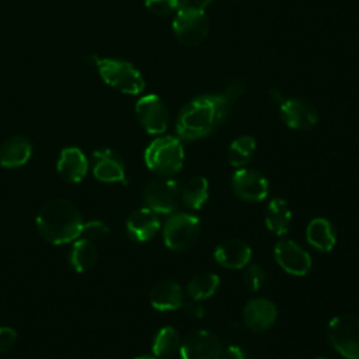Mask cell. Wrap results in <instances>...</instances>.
<instances>
[{
    "label": "cell",
    "instance_id": "obj_13",
    "mask_svg": "<svg viewBox=\"0 0 359 359\" xmlns=\"http://www.w3.org/2000/svg\"><path fill=\"white\" fill-rule=\"evenodd\" d=\"M273 257L279 266L290 275L303 276L311 268L310 254L292 240H280L273 248Z\"/></svg>",
    "mask_w": 359,
    "mask_h": 359
},
{
    "label": "cell",
    "instance_id": "obj_16",
    "mask_svg": "<svg viewBox=\"0 0 359 359\" xmlns=\"http://www.w3.org/2000/svg\"><path fill=\"white\" fill-rule=\"evenodd\" d=\"M251 255H252L251 247L240 238H230L223 241L215 248V252H213L215 259L222 266L229 269L244 268L250 262Z\"/></svg>",
    "mask_w": 359,
    "mask_h": 359
},
{
    "label": "cell",
    "instance_id": "obj_31",
    "mask_svg": "<svg viewBox=\"0 0 359 359\" xmlns=\"http://www.w3.org/2000/svg\"><path fill=\"white\" fill-rule=\"evenodd\" d=\"M17 332L11 327L1 325L0 327V353L8 352L17 342Z\"/></svg>",
    "mask_w": 359,
    "mask_h": 359
},
{
    "label": "cell",
    "instance_id": "obj_27",
    "mask_svg": "<svg viewBox=\"0 0 359 359\" xmlns=\"http://www.w3.org/2000/svg\"><path fill=\"white\" fill-rule=\"evenodd\" d=\"M255 147L257 143L252 136L244 135L234 139L229 147V163L236 168L244 167L254 156Z\"/></svg>",
    "mask_w": 359,
    "mask_h": 359
},
{
    "label": "cell",
    "instance_id": "obj_8",
    "mask_svg": "<svg viewBox=\"0 0 359 359\" xmlns=\"http://www.w3.org/2000/svg\"><path fill=\"white\" fill-rule=\"evenodd\" d=\"M180 201V185L170 177L151 180L143 191L144 206L156 213H174Z\"/></svg>",
    "mask_w": 359,
    "mask_h": 359
},
{
    "label": "cell",
    "instance_id": "obj_23",
    "mask_svg": "<svg viewBox=\"0 0 359 359\" xmlns=\"http://www.w3.org/2000/svg\"><path fill=\"white\" fill-rule=\"evenodd\" d=\"M180 196L184 205L191 209H201L209 198V182L202 175L191 177L180 187Z\"/></svg>",
    "mask_w": 359,
    "mask_h": 359
},
{
    "label": "cell",
    "instance_id": "obj_25",
    "mask_svg": "<svg viewBox=\"0 0 359 359\" xmlns=\"http://www.w3.org/2000/svg\"><path fill=\"white\" fill-rule=\"evenodd\" d=\"M97 247L94 241H90L87 238L74 240V244L70 250V264L76 272H86L91 269L97 262Z\"/></svg>",
    "mask_w": 359,
    "mask_h": 359
},
{
    "label": "cell",
    "instance_id": "obj_32",
    "mask_svg": "<svg viewBox=\"0 0 359 359\" xmlns=\"http://www.w3.org/2000/svg\"><path fill=\"white\" fill-rule=\"evenodd\" d=\"M219 359H247L244 351L237 345H229L222 349Z\"/></svg>",
    "mask_w": 359,
    "mask_h": 359
},
{
    "label": "cell",
    "instance_id": "obj_12",
    "mask_svg": "<svg viewBox=\"0 0 359 359\" xmlns=\"http://www.w3.org/2000/svg\"><path fill=\"white\" fill-rule=\"evenodd\" d=\"M282 121L292 129L306 130L313 128L318 121L316 107L304 98H283L280 102Z\"/></svg>",
    "mask_w": 359,
    "mask_h": 359
},
{
    "label": "cell",
    "instance_id": "obj_7",
    "mask_svg": "<svg viewBox=\"0 0 359 359\" xmlns=\"http://www.w3.org/2000/svg\"><path fill=\"white\" fill-rule=\"evenodd\" d=\"M175 38L187 46L202 43L209 32V18L205 10L178 8L172 20Z\"/></svg>",
    "mask_w": 359,
    "mask_h": 359
},
{
    "label": "cell",
    "instance_id": "obj_2",
    "mask_svg": "<svg viewBox=\"0 0 359 359\" xmlns=\"http://www.w3.org/2000/svg\"><path fill=\"white\" fill-rule=\"evenodd\" d=\"M83 223L79 208L63 198L48 201L36 215L41 236L56 245L77 240L81 236Z\"/></svg>",
    "mask_w": 359,
    "mask_h": 359
},
{
    "label": "cell",
    "instance_id": "obj_22",
    "mask_svg": "<svg viewBox=\"0 0 359 359\" xmlns=\"http://www.w3.org/2000/svg\"><path fill=\"white\" fill-rule=\"evenodd\" d=\"M290 223L292 212L287 202L282 198H273L265 212L266 229L275 236H283L287 233Z\"/></svg>",
    "mask_w": 359,
    "mask_h": 359
},
{
    "label": "cell",
    "instance_id": "obj_4",
    "mask_svg": "<svg viewBox=\"0 0 359 359\" xmlns=\"http://www.w3.org/2000/svg\"><path fill=\"white\" fill-rule=\"evenodd\" d=\"M94 63L102 80L118 91L130 95H136L143 91L146 86L144 79L132 63L109 57H94Z\"/></svg>",
    "mask_w": 359,
    "mask_h": 359
},
{
    "label": "cell",
    "instance_id": "obj_18",
    "mask_svg": "<svg viewBox=\"0 0 359 359\" xmlns=\"http://www.w3.org/2000/svg\"><path fill=\"white\" fill-rule=\"evenodd\" d=\"M88 171V161L84 153L77 147H66L62 150L57 160V172L72 184L80 182Z\"/></svg>",
    "mask_w": 359,
    "mask_h": 359
},
{
    "label": "cell",
    "instance_id": "obj_6",
    "mask_svg": "<svg viewBox=\"0 0 359 359\" xmlns=\"http://www.w3.org/2000/svg\"><path fill=\"white\" fill-rule=\"evenodd\" d=\"M199 219L188 212L171 213L163 227V238L165 245L174 251H185L191 248L199 237Z\"/></svg>",
    "mask_w": 359,
    "mask_h": 359
},
{
    "label": "cell",
    "instance_id": "obj_34",
    "mask_svg": "<svg viewBox=\"0 0 359 359\" xmlns=\"http://www.w3.org/2000/svg\"><path fill=\"white\" fill-rule=\"evenodd\" d=\"M185 313L194 318H202L205 314V310L196 300H194L192 303L185 304Z\"/></svg>",
    "mask_w": 359,
    "mask_h": 359
},
{
    "label": "cell",
    "instance_id": "obj_30",
    "mask_svg": "<svg viewBox=\"0 0 359 359\" xmlns=\"http://www.w3.org/2000/svg\"><path fill=\"white\" fill-rule=\"evenodd\" d=\"M265 282V272L258 264H251L244 273V285L247 289L255 292L259 290Z\"/></svg>",
    "mask_w": 359,
    "mask_h": 359
},
{
    "label": "cell",
    "instance_id": "obj_26",
    "mask_svg": "<svg viewBox=\"0 0 359 359\" xmlns=\"http://www.w3.org/2000/svg\"><path fill=\"white\" fill-rule=\"evenodd\" d=\"M220 285V278L213 272L195 275L187 285V293L192 300L201 302L215 294Z\"/></svg>",
    "mask_w": 359,
    "mask_h": 359
},
{
    "label": "cell",
    "instance_id": "obj_17",
    "mask_svg": "<svg viewBox=\"0 0 359 359\" xmlns=\"http://www.w3.org/2000/svg\"><path fill=\"white\" fill-rule=\"evenodd\" d=\"M158 213L153 212L149 208H140L133 210L126 220V230L129 236L140 243H144L156 236L160 230Z\"/></svg>",
    "mask_w": 359,
    "mask_h": 359
},
{
    "label": "cell",
    "instance_id": "obj_19",
    "mask_svg": "<svg viewBox=\"0 0 359 359\" xmlns=\"http://www.w3.org/2000/svg\"><path fill=\"white\" fill-rule=\"evenodd\" d=\"M150 303L158 311H171L184 306V290L178 282L161 280L150 292Z\"/></svg>",
    "mask_w": 359,
    "mask_h": 359
},
{
    "label": "cell",
    "instance_id": "obj_24",
    "mask_svg": "<svg viewBox=\"0 0 359 359\" xmlns=\"http://www.w3.org/2000/svg\"><path fill=\"white\" fill-rule=\"evenodd\" d=\"M181 341H182V338L180 337L178 331L171 325H165V327L160 328L157 331V334L154 335L153 344H151V351L156 358L168 359V358H172L174 355L180 353Z\"/></svg>",
    "mask_w": 359,
    "mask_h": 359
},
{
    "label": "cell",
    "instance_id": "obj_3",
    "mask_svg": "<svg viewBox=\"0 0 359 359\" xmlns=\"http://www.w3.org/2000/svg\"><path fill=\"white\" fill-rule=\"evenodd\" d=\"M184 157L182 143L174 136L157 137L144 150L146 165L161 177L177 174L182 168Z\"/></svg>",
    "mask_w": 359,
    "mask_h": 359
},
{
    "label": "cell",
    "instance_id": "obj_21",
    "mask_svg": "<svg viewBox=\"0 0 359 359\" xmlns=\"http://www.w3.org/2000/svg\"><path fill=\"white\" fill-rule=\"evenodd\" d=\"M306 238L311 247L327 252L335 247L337 233L330 220L325 217H316L306 227Z\"/></svg>",
    "mask_w": 359,
    "mask_h": 359
},
{
    "label": "cell",
    "instance_id": "obj_5",
    "mask_svg": "<svg viewBox=\"0 0 359 359\" xmlns=\"http://www.w3.org/2000/svg\"><path fill=\"white\" fill-rule=\"evenodd\" d=\"M327 337L332 348L346 359H359V316L341 314L327 327Z\"/></svg>",
    "mask_w": 359,
    "mask_h": 359
},
{
    "label": "cell",
    "instance_id": "obj_1",
    "mask_svg": "<svg viewBox=\"0 0 359 359\" xmlns=\"http://www.w3.org/2000/svg\"><path fill=\"white\" fill-rule=\"evenodd\" d=\"M230 112V100L222 94L194 98L178 114L175 129L181 139L195 140L212 133Z\"/></svg>",
    "mask_w": 359,
    "mask_h": 359
},
{
    "label": "cell",
    "instance_id": "obj_28",
    "mask_svg": "<svg viewBox=\"0 0 359 359\" xmlns=\"http://www.w3.org/2000/svg\"><path fill=\"white\" fill-rule=\"evenodd\" d=\"M109 227L101 222V220H90L83 223L81 227V236L83 238H87L90 241H98L108 236Z\"/></svg>",
    "mask_w": 359,
    "mask_h": 359
},
{
    "label": "cell",
    "instance_id": "obj_11",
    "mask_svg": "<svg viewBox=\"0 0 359 359\" xmlns=\"http://www.w3.org/2000/svg\"><path fill=\"white\" fill-rule=\"evenodd\" d=\"M231 189L243 201L261 202L268 196V180L254 168H238L231 177Z\"/></svg>",
    "mask_w": 359,
    "mask_h": 359
},
{
    "label": "cell",
    "instance_id": "obj_10",
    "mask_svg": "<svg viewBox=\"0 0 359 359\" xmlns=\"http://www.w3.org/2000/svg\"><path fill=\"white\" fill-rule=\"evenodd\" d=\"M136 116L143 129L151 135L165 132L168 126V109L163 100L156 94L142 97L135 105Z\"/></svg>",
    "mask_w": 359,
    "mask_h": 359
},
{
    "label": "cell",
    "instance_id": "obj_20",
    "mask_svg": "<svg viewBox=\"0 0 359 359\" xmlns=\"http://www.w3.org/2000/svg\"><path fill=\"white\" fill-rule=\"evenodd\" d=\"M32 154L31 142L21 135L11 136L0 144V165L17 168L24 165Z\"/></svg>",
    "mask_w": 359,
    "mask_h": 359
},
{
    "label": "cell",
    "instance_id": "obj_36",
    "mask_svg": "<svg viewBox=\"0 0 359 359\" xmlns=\"http://www.w3.org/2000/svg\"><path fill=\"white\" fill-rule=\"evenodd\" d=\"M314 359H327L325 356H317V358H314Z\"/></svg>",
    "mask_w": 359,
    "mask_h": 359
},
{
    "label": "cell",
    "instance_id": "obj_33",
    "mask_svg": "<svg viewBox=\"0 0 359 359\" xmlns=\"http://www.w3.org/2000/svg\"><path fill=\"white\" fill-rule=\"evenodd\" d=\"M212 0H178L180 8H191V10H205Z\"/></svg>",
    "mask_w": 359,
    "mask_h": 359
},
{
    "label": "cell",
    "instance_id": "obj_29",
    "mask_svg": "<svg viewBox=\"0 0 359 359\" xmlns=\"http://www.w3.org/2000/svg\"><path fill=\"white\" fill-rule=\"evenodd\" d=\"M146 8L160 17L170 15L172 13H177L178 7V0H144Z\"/></svg>",
    "mask_w": 359,
    "mask_h": 359
},
{
    "label": "cell",
    "instance_id": "obj_14",
    "mask_svg": "<svg viewBox=\"0 0 359 359\" xmlns=\"http://www.w3.org/2000/svg\"><path fill=\"white\" fill-rule=\"evenodd\" d=\"M94 177L102 182L126 184V170L121 154L112 149H100L93 154Z\"/></svg>",
    "mask_w": 359,
    "mask_h": 359
},
{
    "label": "cell",
    "instance_id": "obj_35",
    "mask_svg": "<svg viewBox=\"0 0 359 359\" xmlns=\"http://www.w3.org/2000/svg\"><path fill=\"white\" fill-rule=\"evenodd\" d=\"M135 359H157L156 356H137Z\"/></svg>",
    "mask_w": 359,
    "mask_h": 359
},
{
    "label": "cell",
    "instance_id": "obj_9",
    "mask_svg": "<svg viewBox=\"0 0 359 359\" xmlns=\"http://www.w3.org/2000/svg\"><path fill=\"white\" fill-rule=\"evenodd\" d=\"M219 337L209 330H194L188 332L180 348L181 359H219L222 353Z\"/></svg>",
    "mask_w": 359,
    "mask_h": 359
},
{
    "label": "cell",
    "instance_id": "obj_15",
    "mask_svg": "<svg viewBox=\"0 0 359 359\" xmlns=\"http://www.w3.org/2000/svg\"><path fill=\"white\" fill-rule=\"evenodd\" d=\"M276 306L265 297L251 299L243 309V321L245 327L254 332H262L271 328L276 321Z\"/></svg>",
    "mask_w": 359,
    "mask_h": 359
}]
</instances>
